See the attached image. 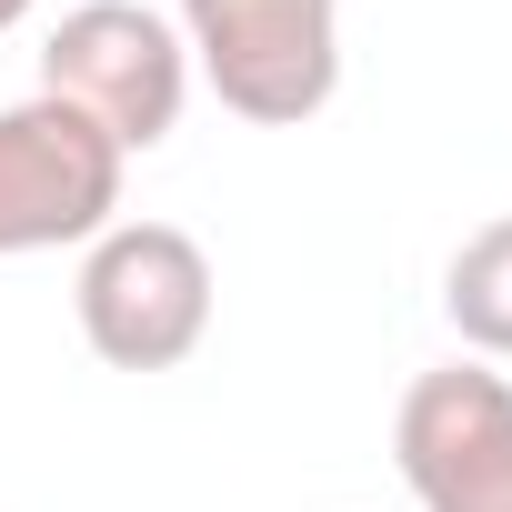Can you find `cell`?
<instances>
[{
	"label": "cell",
	"mask_w": 512,
	"mask_h": 512,
	"mask_svg": "<svg viewBox=\"0 0 512 512\" xmlns=\"http://www.w3.org/2000/svg\"><path fill=\"white\" fill-rule=\"evenodd\" d=\"M181 51L251 131H302L342 91V0H181Z\"/></svg>",
	"instance_id": "1"
},
{
	"label": "cell",
	"mask_w": 512,
	"mask_h": 512,
	"mask_svg": "<svg viewBox=\"0 0 512 512\" xmlns=\"http://www.w3.org/2000/svg\"><path fill=\"white\" fill-rule=\"evenodd\" d=\"M71 312L111 372H171L211 332V251L181 221H111L81 251Z\"/></svg>",
	"instance_id": "2"
},
{
	"label": "cell",
	"mask_w": 512,
	"mask_h": 512,
	"mask_svg": "<svg viewBox=\"0 0 512 512\" xmlns=\"http://www.w3.org/2000/svg\"><path fill=\"white\" fill-rule=\"evenodd\" d=\"M41 91L71 101L91 131H111V151L131 161V151H161L181 131L191 51L141 0H81V11H61V31L41 51Z\"/></svg>",
	"instance_id": "3"
},
{
	"label": "cell",
	"mask_w": 512,
	"mask_h": 512,
	"mask_svg": "<svg viewBox=\"0 0 512 512\" xmlns=\"http://www.w3.org/2000/svg\"><path fill=\"white\" fill-rule=\"evenodd\" d=\"M121 221V151L111 131H91L71 101L31 91L0 111V262L31 251H91Z\"/></svg>",
	"instance_id": "4"
},
{
	"label": "cell",
	"mask_w": 512,
	"mask_h": 512,
	"mask_svg": "<svg viewBox=\"0 0 512 512\" xmlns=\"http://www.w3.org/2000/svg\"><path fill=\"white\" fill-rule=\"evenodd\" d=\"M392 462L422 512H512V382L442 362L392 412Z\"/></svg>",
	"instance_id": "5"
},
{
	"label": "cell",
	"mask_w": 512,
	"mask_h": 512,
	"mask_svg": "<svg viewBox=\"0 0 512 512\" xmlns=\"http://www.w3.org/2000/svg\"><path fill=\"white\" fill-rule=\"evenodd\" d=\"M442 312H452V332H462L472 352L512 362V211L482 221V231L452 251V272H442Z\"/></svg>",
	"instance_id": "6"
},
{
	"label": "cell",
	"mask_w": 512,
	"mask_h": 512,
	"mask_svg": "<svg viewBox=\"0 0 512 512\" xmlns=\"http://www.w3.org/2000/svg\"><path fill=\"white\" fill-rule=\"evenodd\" d=\"M31 11H41V0H0V31H21V21H31Z\"/></svg>",
	"instance_id": "7"
}]
</instances>
